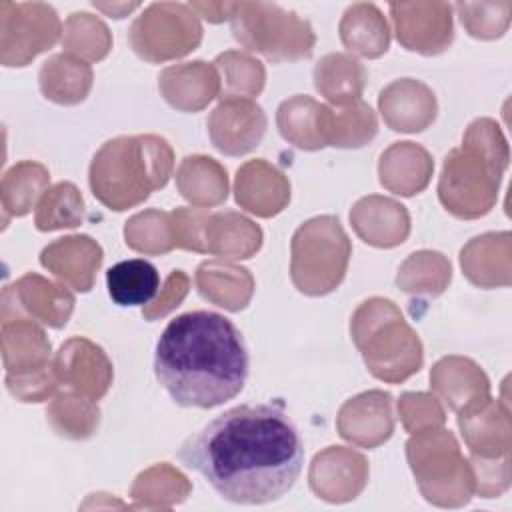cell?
<instances>
[{
	"label": "cell",
	"instance_id": "3",
	"mask_svg": "<svg viewBox=\"0 0 512 512\" xmlns=\"http://www.w3.org/2000/svg\"><path fill=\"white\" fill-rule=\"evenodd\" d=\"M172 174V150L158 136H120L106 142L90 164L92 194L112 210L144 202Z\"/></svg>",
	"mask_w": 512,
	"mask_h": 512
},
{
	"label": "cell",
	"instance_id": "1",
	"mask_svg": "<svg viewBox=\"0 0 512 512\" xmlns=\"http://www.w3.org/2000/svg\"><path fill=\"white\" fill-rule=\"evenodd\" d=\"M218 496L234 504H266L282 498L298 480L304 444L290 416L274 404L234 406L176 450Z\"/></svg>",
	"mask_w": 512,
	"mask_h": 512
},
{
	"label": "cell",
	"instance_id": "4",
	"mask_svg": "<svg viewBox=\"0 0 512 512\" xmlns=\"http://www.w3.org/2000/svg\"><path fill=\"white\" fill-rule=\"evenodd\" d=\"M350 242L334 216L302 224L292 238V280L310 296L332 292L344 278Z\"/></svg>",
	"mask_w": 512,
	"mask_h": 512
},
{
	"label": "cell",
	"instance_id": "5",
	"mask_svg": "<svg viewBox=\"0 0 512 512\" xmlns=\"http://www.w3.org/2000/svg\"><path fill=\"white\" fill-rule=\"evenodd\" d=\"M106 288L114 304L146 306L160 288V274L156 266L144 258L122 260L108 268Z\"/></svg>",
	"mask_w": 512,
	"mask_h": 512
},
{
	"label": "cell",
	"instance_id": "2",
	"mask_svg": "<svg viewBox=\"0 0 512 512\" xmlns=\"http://www.w3.org/2000/svg\"><path fill=\"white\" fill-rule=\"evenodd\" d=\"M242 332L218 312L194 310L168 322L156 342L154 376L182 408H216L238 396L248 378Z\"/></svg>",
	"mask_w": 512,
	"mask_h": 512
}]
</instances>
